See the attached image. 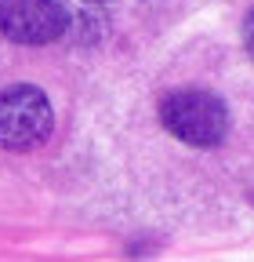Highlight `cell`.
Returning a JSON list of instances; mask_svg holds the SVG:
<instances>
[{"mask_svg": "<svg viewBox=\"0 0 254 262\" xmlns=\"http://www.w3.org/2000/svg\"><path fill=\"white\" fill-rule=\"evenodd\" d=\"M55 113L47 95L33 84H15L0 95V146L26 153L51 139Z\"/></svg>", "mask_w": 254, "mask_h": 262, "instance_id": "6da1fadb", "label": "cell"}, {"mask_svg": "<svg viewBox=\"0 0 254 262\" xmlns=\"http://www.w3.org/2000/svg\"><path fill=\"white\" fill-rule=\"evenodd\" d=\"M160 120L174 139L189 146H218L229 131V110L211 91H178L164 98Z\"/></svg>", "mask_w": 254, "mask_h": 262, "instance_id": "7a4b0ae2", "label": "cell"}, {"mask_svg": "<svg viewBox=\"0 0 254 262\" xmlns=\"http://www.w3.org/2000/svg\"><path fill=\"white\" fill-rule=\"evenodd\" d=\"M0 33L15 44H51L66 33L58 0H0Z\"/></svg>", "mask_w": 254, "mask_h": 262, "instance_id": "3957f363", "label": "cell"}, {"mask_svg": "<svg viewBox=\"0 0 254 262\" xmlns=\"http://www.w3.org/2000/svg\"><path fill=\"white\" fill-rule=\"evenodd\" d=\"M243 44H247V51H250V58H254V11H250L247 22H243Z\"/></svg>", "mask_w": 254, "mask_h": 262, "instance_id": "277c9868", "label": "cell"}]
</instances>
